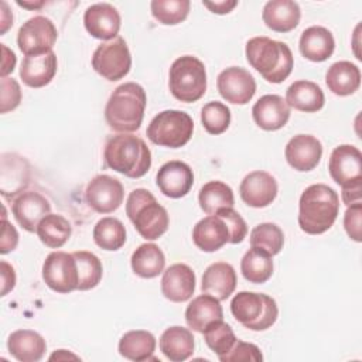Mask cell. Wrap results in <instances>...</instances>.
<instances>
[{
	"instance_id": "6da1fadb",
	"label": "cell",
	"mask_w": 362,
	"mask_h": 362,
	"mask_svg": "<svg viewBox=\"0 0 362 362\" xmlns=\"http://www.w3.org/2000/svg\"><path fill=\"white\" fill-rule=\"evenodd\" d=\"M339 212V197L325 184L307 187L298 202V225L308 235L327 232L337 221Z\"/></svg>"
},
{
	"instance_id": "7a4b0ae2",
	"label": "cell",
	"mask_w": 362,
	"mask_h": 362,
	"mask_svg": "<svg viewBox=\"0 0 362 362\" xmlns=\"http://www.w3.org/2000/svg\"><path fill=\"white\" fill-rule=\"evenodd\" d=\"M245 54L250 66L270 83L286 81L294 66L293 52L288 45L269 37L250 38L246 42Z\"/></svg>"
},
{
	"instance_id": "3957f363",
	"label": "cell",
	"mask_w": 362,
	"mask_h": 362,
	"mask_svg": "<svg viewBox=\"0 0 362 362\" xmlns=\"http://www.w3.org/2000/svg\"><path fill=\"white\" fill-rule=\"evenodd\" d=\"M147 96L136 82H126L119 85L110 95L106 107L105 119L109 127L119 133H132L140 129Z\"/></svg>"
},
{
	"instance_id": "277c9868",
	"label": "cell",
	"mask_w": 362,
	"mask_h": 362,
	"mask_svg": "<svg viewBox=\"0 0 362 362\" xmlns=\"http://www.w3.org/2000/svg\"><path fill=\"white\" fill-rule=\"evenodd\" d=\"M109 168L129 177L140 178L151 167V151L143 139L130 133H120L110 137L103 151Z\"/></svg>"
},
{
	"instance_id": "5b68a950",
	"label": "cell",
	"mask_w": 362,
	"mask_h": 362,
	"mask_svg": "<svg viewBox=\"0 0 362 362\" xmlns=\"http://www.w3.org/2000/svg\"><path fill=\"white\" fill-rule=\"evenodd\" d=\"M126 215L140 236L147 240L158 239L168 229L170 218L167 209L157 202L148 189L136 188L129 194Z\"/></svg>"
},
{
	"instance_id": "8992f818",
	"label": "cell",
	"mask_w": 362,
	"mask_h": 362,
	"mask_svg": "<svg viewBox=\"0 0 362 362\" xmlns=\"http://www.w3.org/2000/svg\"><path fill=\"white\" fill-rule=\"evenodd\" d=\"M168 88L177 100L185 103L199 100L206 90V71L204 62L192 55L177 58L170 68Z\"/></svg>"
},
{
	"instance_id": "52a82bcc",
	"label": "cell",
	"mask_w": 362,
	"mask_h": 362,
	"mask_svg": "<svg viewBox=\"0 0 362 362\" xmlns=\"http://www.w3.org/2000/svg\"><path fill=\"white\" fill-rule=\"evenodd\" d=\"M230 311L238 322L252 331L270 328L279 315V308L267 294L253 291H239L230 301Z\"/></svg>"
},
{
	"instance_id": "ba28073f",
	"label": "cell",
	"mask_w": 362,
	"mask_h": 362,
	"mask_svg": "<svg viewBox=\"0 0 362 362\" xmlns=\"http://www.w3.org/2000/svg\"><path fill=\"white\" fill-rule=\"evenodd\" d=\"M194 132L192 117L182 110H163L147 126L148 140L157 146L178 148L185 146Z\"/></svg>"
},
{
	"instance_id": "9c48e42d",
	"label": "cell",
	"mask_w": 362,
	"mask_h": 362,
	"mask_svg": "<svg viewBox=\"0 0 362 362\" xmlns=\"http://www.w3.org/2000/svg\"><path fill=\"white\" fill-rule=\"evenodd\" d=\"M132 66V55L123 37L98 45L92 55V68L105 79L115 82L124 78Z\"/></svg>"
},
{
	"instance_id": "30bf717a",
	"label": "cell",
	"mask_w": 362,
	"mask_h": 362,
	"mask_svg": "<svg viewBox=\"0 0 362 362\" xmlns=\"http://www.w3.org/2000/svg\"><path fill=\"white\" fill-rule=\"evenodd\" d=\"M58 38L54 23L45 16H34L28 18L18 30L17 45L25 55H41L52 51Z\"/></svg>"
},
{
	"instance_id": "8fae6325",
	"label": "cell",
	"mask_w": 362,
	"mask_h": 362,
	"mask_svg": "<svg viewBox=\"0 0 362 362\" xmlns=\"http://www.w3.org/2000/svg\"><path fill=\"white\" fill-rule=\"evenodd\" d=\"M42 279L45 284L57 293H71L78 288V266L72 253L52 252L42 264Z\"/></svg>"
},
{
	"instance_id": "7c38bea8",
	"label": "cell",
	"mask_w": 362,
	"mask_h": 362,
	"mask_svg": "<svg viewBox=\"0 0 362 362\" xmlns=\"http://www.w3.org/2000/svg\"><path fill=\"white\" fill-rule=\"evenodd\" d=\"M328 171L331 178L342 188L362 185V154L352 144L335 147L329 156Z\"/></svg>"
},
{
	"instance_id": "4fadbf2b",
	"label": "cell",
	"mask_w": 362,
	"mask_h": 362,
	"mask_svg": "<svg viewBox=\"0 0 362 362\" xmlns=\"http://www.w3.org/2000/svg\"><path fill=\"white\" fill-rule=\"evenodd\" d=\"M85 198L93 211L99 214H110L123 204L124 189L117 178L100 174L93 177L86 185Z\"/></svg>"
},
{
	"instance_id": "5bb4252c",
	"label": "cell",
	"mask_w": 362,
	"mask_h": 362,
	"mask_svg": "<svg viewBox=\"0 0 362 362\" xmlns=\"http://www.w3.org/2000/svg\"><path fill=\"white\" fill-rule=\"evenodd\" d=\"M216 86L221 96L233 105H246L256 92L253 75L240 66H229L216 78Z\"/></svg>"
},
{
	"instance_id": "9a60e30c",
	"label": "cell",
	"mask_w": 362,
	"mask_h": 362,
	"mask_svg": "<svg viewBox=\"0 0 362 362\" xmlns=\"http://www.w3.org/2000/svg\"><path fill=\"white\" fill-rule=\"evenodd\" d=\"M277 181L267 171L249 173L239 185L242 201L252 208H264L277 197Z\"/></svg>"
},
{
	"instance_id": "2e32d148",
	"label": "cell",
	"mask_w": 362,
	"mask_h": 362,
	"mask_svg": "<svg viewBox=\"0 0 362 362\" xmlns=\"http://www.w3.org/2000/svg\"><path fill=\"white\" fill-rule=\"evenodd\" d=\"M158 189L168 198L185 197L194 184V173L191 167L178 160L163 164L156 175Z\"/></svg>"
},
{
	"instance_id": "e0dca14e",
	"label": "cell",
	"mask_w": 362,
	"mask_h": 362,
	"mask_svg": "<svg viewBox=\"0 0 362 362\" xmlns=\"http://www.w3.org/2000/svg\"><path fill=\"white\" fill-rule=\"evenodd\" d=\"M83 24L93 38L110 41L117 37L122 20L116 7L109 3H96L85 10Z\"/></svg>"
},
{
	"instance_id": "ac0fdd59",
	"label": "cell",
	"mask_w": 362,
	"mask_h": 362,
	"mask_svg": "<svg viewBox=\"0 0 362 362\" xmlns=\"http://www.w3.org/2000/svg\"><path fill=\"white\" fill-rule=\"evenodd\" d=\"M13 215L18 225L27 232H37V226L51 211L49 201L35 191L20 192L11 205Z\"/></svg>"
},
{
	"instance_id": "d6986e66",
	"label": "cell",
	"mask_w": 362,
	"mask_h": 362,
	"mask_svg": "<svg viewBox=\"0 0 362 362\" xmlns=\"http://www.w3.org/2000/svg\"><path fill=\"white\" fill-rule=\"evenodd\" d=\"M290 167L297 171L314 170L322 156L321 141L311 134H297L288 140L284 150Z\"/></svg>"
},
{
	"instance_id": "ffe728a7",
	"label": "cell",
	"mask_w": 362,
	"mask_h": 362,
	"mask_svg": "<svg viewBox=\"0 0 362 362\" xmlns=\"http://www.w3.org/2000/svg\"><path fill=\"white\" fill-rule=\"evenodd\" d=\"M195 291V273L184 263L171 264L161 279V293L173 303L188 301Z\"/></svg>"
},
{
	"instance_id": "44dd1931",
	"label": "cell",
	"mask_w": 362,
	"mask_h": 362,
	"mask_svg": "<svg viewBox=\"0 0 362 362\" xmlns=\"http://www.w3.org/2000/svg\"><path fill=\"white\" fill-rule=\"evenodd\" d=\"M255 123L267 132L286 126L290 119V106L279 95H263L252 107Z\"/></svg>"
},
{
	"instance_id": "7402d4cb",
	"label": "cell",
	"mask_w": 362,
	"mask_h": 362,
	"mask_svg": "<svg viewBox=\"0 0 362 362\" xmlns=\"http://www.w3.org/2000/svg\"><path fill=\"white\" fill-rule=\"evenodd\" d=\"M192 240L202 252L212 253L229 243L230 230L221 216L208 215L195 223L192 229Z\"/></svg>"
},
{
	"instance_id": "603a6c76",
	"label": "cell",
	"mask_w": 362,
	"mask_h": 362,
	"mask_svg": "<svg viewBox=\"0 0 362 362\" xmlns=\"http://www.w3.org/2000/svg\"><path fill=\"white\" fill-rule=\"evenodd\" d=\"M236 281L238 279L233 266L226 262H216L205 269L201 290L202 293L211 294L219 301H223L235 291Z\"/></svg>"
},
{
	"instance_id": "cb8c5ba5",
	"label": "cell",
	"mask_w": 362,
	"mask_h": 362,
	"mask_svg": "<svg viewBox=\"0 0 362 362\" xmlns=\"http://www.w3.org/2000/svg\"><path fill=\"white\" fill-rule=\"evenodd\" d=\"M57 55L54 51L25 57L20 66V78L30 88H42L48 85L57 74Z\"/></svg>"
},
{
	"instance_id": "d4e9b609",
	"label": "cell",
	"mask_w": 362,
	"mask_h": 362,
	"mask_svg": "<svg viewBox=\"0 0 362 362\" xmlns=\"http://www.w3.org/2000/svg\"><path fill=\"white\" fill-rule=\"evenodd\" d=\"M263 23L267 28L276 33H288L294 30L301 18L298 3L291 0L267 1L262 13Z\"/></svg>"
},
{
	"instance_id": "484cf974",
	"label": "cell",
	"mask_w": 362,
	"mask_h": 362,
	"mask_svg": "<svg viewBox=\"0 0 362 362\" xmlns=\"http://www.w3.org/2000/svg\"><path fill=\"white\" fill-rule=\"evenodd\" d=\"M300 52L304 58L313 62H322L328 59L335 48L332 33L321 25H311L301 33Z\"/></svg>"
},
{
	"instance_id": "4316f807",
	"label": "cell",
	"mask_w": 362,
	"mask_h": 362,
	"mask_svg": "<svg viewBox=\"0 0 362 362\" xmlns=\"http://www.w3.org/2000/svg\"><path fill=\"white\" fill-rule=\"evenodd\" d=\"M223 318V310L221 301L211 296L202 293L195 297L185 310V321L192 331L204 332V329L214 321Z\"/></svg>"
},
{
	"instance_id": "83f0119b",
	"label": "cell",
	"mask_w": 362,
	"mask_h": 362,
	"mask_svg": "<svg viewBox=\"0 0 362 362\" xmlns=\"http://www.w3.org/2000/svg\"><path fill=\"white\" fill-rule=\"evenodd\" d=\"M7 349L17 361L37 362L44 356L47 342L33 329H17L10 334L7 339Z\"/></svg>"
},
{
	"instance_id": "f1b7e54d",
	"label": "cell",
	"mask_w": 362,
	"mask_h": 362,
	"mask_svg": "<svg viewBox=\"0 0 362 362\" xmlns=\"http://www.w3.org/2000/svg\"><path fill=\"white\" fill-rule=\"evenodd\" d=\"M286 103L300 112L313 113L322 109L325 96L322 89L311 81H296L286 90Z\"/></svg>"
},
{
	"instance_id": "f546056e",
	"label": "cell",
	"mask_w": 362,
	"mask_h": 362,
	"mask_svg": "<svg viewBox=\"0 0 362 362\" xmlns=\"http://www.w3.org/2000/svg\"><path fill=\"white\" fill-rule=\"evenodd\" d=\"M325 82L328 89L337 96H348L355 93L361 86V71L349 61L334 62L327 74Z\"/></svg>"
},
{
	"instance_id": "4dcf8cb0",
	"label": "cell",
	"mask_w": 362,
	"mask_h": 362,
	"mask_svg": "<svg viewBox=\"0 0 362 362\" xmlns=\"http://www.w3.org/2000/svg\"><path fill=\"white\" fill-rule=\"evenodd\" d=\"M194 335L188 328L174 325L160 337V351L173 362H182L194 354Z\"/></svg>"
},
{
	"instance_id": "1f68e13d",
	"label": "cell",
	"mask_w": 362,
	"mask_h": 362,
	"mask_svg": "<svg viewBox=\"0 0 362 362\" xmlns=\"http://www.w3.org/2000/svg\"><path fill=\"white\" fill-rule=\"evenodd\" d=\"M130 264L139 277L154 279L164 272L165 256L156 243H143L132 253Z\"/></svg>"
},
{
	"instance_id": "d6a6232c",
	"label": "cell",
	"mask_w": 362,
	"mask_h": 362,
	"mask_svg": "<svg viewBox=\"0 0 362 362\" xmlns=\"http://www.w3.org/2000/svg\"><path fill=\"white\" fill-rule=\"evenodd\" d=\"M156 338L144 329H133L126 332L119 341V354L130 361L141 362L154 359Z\"/></svg>"
},
{
	"instance_id": "836d02e7",
	"label": "cell",
	"mask_w": 362,
	"mask_h": 362,
	"mask_svg": "<svg viewBox=\"0 0 362 362\" xmlns=\"http://www.w3.org/2000/svg\"><path fill=\"white\" fill-rule=\"evenodd\" d=\"M201 209L208 215H215L222 208H232L235 204L233 191L222 181H209L204 184L198 194Z\"/></svg>"
},
{
	"instance_id": "e575fe53",
	"label": "cell",
	"mask_w": 362,
	"mask_h": 362,
	"mask_svg": "<svg viewBox=\"0 0 362 362\" xmlns=\"http://www.w3.org/2000/svg\"><path fill=\"white\" fill-rule=\"evenodd\" d=\"M240 272L249 283H266L273 274L272 256L263 250L250 247L240 260Z\"/></svg>"
},
{
	"instance_id": "d590c367",
	"label": "cell",
	"mask_w": 362,
	"mask_h": 362,
	"mask_svg": "<svg viewBox=\"0 0 362 362\" xmlns=\"http://www.w3.org/2000/svg\"><path fill=\"white\" fill-rule=\"evenodd\" d=\"M72 233L71 223L62 215L58 214H48L41 219L37 226V235L40 240L51 247L58 249L66 243Z\"/></svg>"
},
{
	"instance_id": "8d00e7d4",
	"label": "cell",
	"mask_w": 362,
	"mask_h": 362,
	"mask_svg": "<svg viewBox=\"0 0 362 362\" xmlns=\"http://www.w3.org/2000/svg\"><path fill=\"white\" fill-rule=\"evenodd\" d=\"M92 235L95 243L103 250H119L126 242L124 225L113 216L99 219Z\"/></svg>"
},
{
	"instance_id": "74e56055",
	"label": "cell",
	"mask_w": 362,
	"mask_h": 362,
	"mask_svg": "<svg viewBox=\"0 0 362 362\" xmlns=\"http://www.w3.org/2000/svg\"><path fill=\"white\" fill-rule=\"evenodd\" d=\"M284 233L276 223L263 222L256 225L250 232V247L259 249L272 257L283 249Z\"/></svg>"
},
{
	"instance_id": "f35d334b",
	"label": "cell",
	"mask_w": 362,
	"mask_h": 362,
	"mask_svg": "<svg viewBox=\"0 0 362 362\" xmlns=\"http://www.w3.org/2000/svg\"><path fill=\"white\" fill-rule=\"evenodd\" d=\"M72 255L76 260L78 276H79L76 290L85 291L96 287L103 273V267L99 257L92 252H86V250H78V252H74Z\"/></svg>"
},
{
	"instance_id": "ab89813d",
	"label": "cell",
	"mask_w": 362,
	"mask_h": 362,
	"mask_svg": "<svg viewBox=\"0 0 362 362\" xmlns=\"http://www.w3.org/2000/svg\"><path fill=\"white\" fill-rule=\"evenodd\" d=\"M202 334L206 345L218 355V358L228 354L238 341L232 327L223 320H216L211 322Z\"/></svg>"
},
{
	"instance_id": "60d3db41",
	"label": "cell",
	"mask_w": 362,
	"mask_h": 362,
	"mask_svg": "<svg viewBox=\"0 0 362 362\" xmlns=\"http://www.w3.org/2000/svg\"><path fill=\"white\" fill-rule=\"evenodd\" d=\"M153 17L164 25H175L188 17L191 3L188 0H153L150 3Z\"/></svg>"
},
{
	"instance_id": "b9f144b4",
	"label": "cell",
	"mask_w": 362,
	"mask_h": 362,
	"mask_svg": "<svg viewBox=\"0 0 362 362\" xmlns=\"http://www.w3.org/2000/svg\"><path fill=\"white\" fill-rule=\"evenodd\" d=\"M201 123L209 134H221L230 124V110L222 102H208L201 109Z\"/></svg>"
},
{
	"instance_id": "7bdbcfd3",
	"label": "cell",
	"mask_w": 362,
	"mask_h": 362,
	"mask_svg": "<svg viewBox=\"0 0 362 362\" xmlns=\"http://www.w3.org/2000/svg\"><path fill=\"white\" fill-rule=\"evenodd\" d=\"M263 359V355L259 349V346H256L255 344L250 342H243V341H236L235 345L232 346V349L225 354L223 356L219 358V361L222 362H247V361H253V362H259Z\"/></svg>"
},
{
	"instance_id": "ee69618b",
	"label": "cell",
	"mask_w": 362,
	"mask_h": 362,
	"mask_svg": "<svg viewBox=\"0 0 362 362\" xmlns=\"http://www.w3.org/2000/svg\"><path fill=\"white\" fill-rule=\"evenodd\" d=\"M215 215L221 216L228 223L229 230H230L229 243L236 245V243L243 242V239L247 235V226H246V222L243 221V218L239 215V212H236L233 209V206L232 208H222Z\"/></svg>"
},
{
	"instance_id": "f6af8a7d",
	"label": "cell",
	"mask_w": 362,
	"mask_h": 362,
	"mask_svg": "<svg viewBox=\"0 0 362 362\" xmlns=\"http://www.w3.org/2000/svg\"><path fill=\"white\" fill-rule=\"evenodd\" d=\"M1 85V113L14 110L21 102V89L16 79L4 76L0 81Z\"/></svg>"
},
{
	"instance_id": "bcb514c9",
	"label": "cell",
	"mask_w": 362,
	"mask_h": 362,
	"mask_svg": "<svg viewBox=\"0 0 362 362\" xmlns=\"http://www.w3.org/2000/svg\"><path fill=\"white\" fill-rule=\"evenodd\" d=\"M361 218H362V204L355 202L352 205H348L345 215H344V228H345L348 236L355 242L362 240Z\"/></svg>"
},
{
	"instance_id": "7dc6e473",
	"label": "cell",
	"mask_w": 362,
	"mask_h": 362,
	"mask_svg": "<svg viewBox=\"0 0 362 362\" xmlns=\"http://www.w3.org/2000/svg\"><path fill=\"white\" fill-rule=\"evenodd\" d=\"M18 233L16 228L6 219L1 218V239H0V253L6 255L17 247Z\"/></svg>"
},
{
	"instance_id": "c3c4849f",
	"label": "cell",
	"mask_w": 362,
	"mask_h": 362,
	"mask_svg": "<svg viewBox=\"0 0 362 362\" xmlns=\"http://www.w3.org/2000/svg\"><path fill=\"white\" fill-rule=\"evenodd\" d=\"M1 296H6L16 286V272L11 264L6 260H1Z\"/></svg>"
},
{
	"instance_id": "681fc988",
	"label": "cell",
	"mask_w": 362,
	"mask_h": 362,
	"mask_svg": "<svg viewBox=\"0 0 362 362\" xmlns=\"http://www.w3.org/2000/svg\"><path fill=\"white\" fill-rule=\"evenodd\" d=\"M202 4L209 8L215 14H228L230 13L236 6V0H222V1H202Z\"/></svg>"
},
{
	"instance_id": "f907efd6",
	"label": "cell",
	"mask_w": 362,
	"mask_h": 362,
	"mask_svg": "<svg viewBox=\"0 0 362 362\" xmlns=\"http://www.w3.org/2000/svg\"><path fill=\"white\" fill-rule=\"evenodd\" d=\"M1 51H3V61H1V78L7 76L8 74L13 72L16 66V55L11 49H8L4 44H1Z\"/></svg>"
},
{
	"instance_id": "816d5d0a",
	"label": "cell",
	"mask_w": 362,
	"mask_h": 362,
	"mask_svg": "<svg viewBox=\"0 0 362 362\" xmlns=\"http://www.w3.org/2000/svg\"><path fill=\"white\" fill-rule=\"evenodd\" d=\"M361 197H362V185L352 187V188H342V201L345 205L361 202Z\"/></svg>"
},
{
	"instance_id": "f5cc1de1",
	"label": "cell",
	"mask_w": 362,
	"mask_h": 362,
	"mask_svg": "<svg viewBox=\"0 0 362 362\" xmlns=\"http://www.w3.org/2000/svg\"><path fill=\"white\" fill-rule=\"evenodd\" d=\"M10 25H13V14L8 10L7 3L1 1V34H4Z\"/></svg>"
},
{
	"instance_id": "db71d44e",
	"label": "cell",
	"mask_w": 362,
	"mask_h": 362,
	"mask_svg": "<svg viewBox=\"0 0 362 362\" xmlns=\"http://www.w3.org/2000/svg\"><path fill=\"white\" fill-rule=\"evenodd\" d=\"M79 359V356H76V355H74V354H71V352H66L65 349H58L57 352H54L51 356H49V361H54V359H57V361H59V359Z\"/></svg>"
},
{
	"instance_id": "11a10c76",
	"label": "cell",
	"mask_w": 362,
	"mask_h": 362,
	"mask_svg": "<svg viewBox=\"0 0 362 362\" xmlns=\"http://www.w3.org/2000/svg\"><path fill=\"white\" fill-rule=\"evenodd\" d=\"M18 6L30 8V10H35V8H41L45 3L44 1H38V3H28V1H17Z\"/></svg>"
}]
</instances>
